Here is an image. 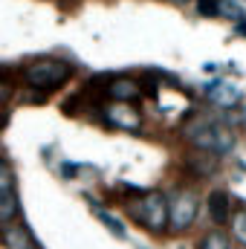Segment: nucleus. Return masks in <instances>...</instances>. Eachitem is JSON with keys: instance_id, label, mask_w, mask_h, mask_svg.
<instances>
[{"instance_id": "obj_1", "label": "nucleus", "mask_w": 246, "mask_h": 249, "mask_svg": "<svg viewBox=\"0 0 246 249\" xmlns=\"http://www.w3.org/2000/svg\"><path fill=\"white\" fill-rule=\"evenodd\" d=\"M183 139L191 148H203V151H211L217 157L232 154L238 145L235 127L223 116H214L211 110L209 113H188V119L183 122Z\"/></svg>"}, {"instance_id": "obj_2", "label": "nucleus", "mask_w": 246, "mask_h": 249, "mask_svg": "<svg viewBox=\"0 0 246 249\" xmlns=\"http://www.w3.org/2000/svg\"><path fill=\"white\" fill-rule=\"evenodd\" d=\"M75 75V67L64 58H53V55H41L35 61H29L20 70V78L26 87L38 90L41 96H50L55 93L58 87H64L70 78Z\"/></svg>"}, {"instance_id": "obj_3", "label": "nucleus", "mask_w": 246, "mask_h": 249, "mask_svg": "<svg viewBox=\"0 0 246 249\" xmlns=\"http://www.w3.org/2000/svg\"><path fill=\"white\" fill-rule=\"evenodd\" d=\"M127 212H130V220L148 229L151 235L168 232V194L162 188L139 191L136 200L127 203Z\"/></svg>"}, {"instance_id": "obj_4", "label": "nucleus", "mask_w": 246, "mask_h": 249, "mask_svg": "<svg viewBox=\"0 0 246 249\" xmlns=\"http://www.w3.org/2000/svg\"><path fill=\"white\" fill-rule=\"evenodd\" d=\"M200 206H203V200L194 188H177L168 197V232H174V235L188 232L200 214Z\"/></svg>"}, {"instance_id": "obj_5", "label": "nucleus", "mask_w": 246, "mask_h": 249, "mask_svg": "<svg viewBox=\"0 0 246 249\" xmlns=\"http://www.w3.org/2000/svg\"><path fill=\"white\" fill-rule=\"evenodd\" d=\"M183 171L191 180H211L220 171V157L203 148H188L183 154Z\"/></svg>"}, {"instance_id": "obj_6", "label": "nucleus", "mask_w": 246, "mask_h": 249, "mask_svg": "<svg viewBox=\"0 0 246 249\" xmlns=\"http://www.w3.org/2000/svg\"><path fill=\"white\" fill-rule=\"evenodd\" d=\"M102 124L133 133V130H139V124H142V113H139L130 102H110V105L102 107Z\"/></svg>"}, {"instance_id": "obj_7", "label": "nucleus", "mask_w": 246, "mask_h": 249, "mask_svg": "<svg viewBox=\"0 0 246 249\" xmlns=\"http://www.w3.org/2000/svg\"><path fill=\"white\" fill-rule=\"evenodd\" d=\"M139 96H142V81L133 75H124V72H113V78L107 81V90H105L107 102H133Z\"/></svg>"}, {"instance_id": "obj_8", "label": "nucleus", "mask_w": 246, "mask_h": 249, "mask_svg": "<svg viewBox=\"0 0 246 249\" xmlns=\"http://www.w3.org/2000/svg\"><path fill=\"white\" fill-rule=\"evenodd\" d=\"M0 244H3V249H41L35 235L29 232V226L20 223V220H15V223L0 229Z\"/></svg>"}, {"instance_id": "obj_9", "label": "nucleus", "mask_w": 246, "mask_h": 249, "mask_svg": "<svg viewBox=\"0 0 246 249\" xmlns=\"http://www.w3.org/2000/svg\"><path fill=\"white\" fill-rule=\"evenodd\" d=\"M206 99H209L211 105L223 107V110H232V107L241 105V90H238L235 84H229V81L214 78L211 84H206Z\"/></svg>"}, {"instance_id": "obj_10", "label": "nucleus", "mask_w": 246, "mask_h": 249, "mask_svg": "<svg viewBox=\"0 0 246 249\" xmlns=\"http://www.w3.org/2000/svg\"><path fill=\"white\" fill-rule=\"evenodd\" d=\"M206 212H209V220H211L217 229L226 226L229 217H232V197H229V191H223V188L209 191V197H206Z\"/></svg>"}, {"instance_id": "obj_11", "label": "nucleus", "mask_w": 246, "mask_h": 249, "mask_svg": "<svg viewBox=\"0 0 246 249\" xmlns=\"http://www.w3.org/2000/svg\"><path fill=\"white\" fill-rule=\"evenodd\" d=\"M18 217H20V197H18V191L15 188L0 191V229L15 223Z\"/></svg>"}, {"instance_id": "obj_12", "label": "nucleus", "mask_w": 246, "mask_h": 249, "mask_svg": "<svg viewBox=\"0 0 246 249\" xmlns=\"http://www.w3.org/2000/svg\"><path fill=\"white\" fill-rule=\"evenodd\" d=\"M93 214H96V220H99V223H105V226H107V232H110V235H116L119 241H124V238H127L124 223L116 217V214H110L105 206H96V209H93Z\"/></svg>"}, {"instance_id": "obj_13", "label": "nucleus", "mask_w": 246, "mask_h": 249, "mask_svg": "<svg viewBox=\"0 0 246 249\" xmlns=\"http://www.w3.org/2000/svg\"><path fill=\"white\" fill-rule=\"evenodd\" d=\"M229 235L238 247H246V206H238L229 217Z\"/></svg>"}, {"instance_id": "obj_14", "label": "nucleus", "mask_w": 246, "mask_h": 249, "mask_svg": "<svg viewBox=\"0 0 246 249\" xmlns=\"http://www.w3.org/2000/svg\"><path fill=\"white\" fill-rule=\"evenodd\" d=\"M197 249H232V241H229V235L223 232V229H209L200 241H197Z\"/></svg>"}, {"instance_id": "obj_15", "label": "nucleus", "mask_w": 246, "mask_h": 249, "mask_svg": "<svg viewBox=\"0 0 246 249\" xmlns=\"http://www.w3.org/2000/svg\"><path fill=\"white\" fill-rule=\"evenodd\" d=\"M220 18H229V20H244L246 18V12L235 3V0H220Z\"/></svg>"}, {"instance_id": "obj_16", "label": "nucleus", "mask_w": 246, "mask_h": 249, "mask_svg": "<svg viewBox=\"0 0 246 249\" xmlns=\"http://www.w3.org/2000/svg\"><path fill=\"white\" fill-rule=\"evenodd\" d=\"M6 188H15V171H12L9 160L0 157V191H6Z\"/></svg>"}, {"instance_id": "obj_17", "label": "nucleus", "mask_w": 246, "mask_h": 249, "mask_svg": "<svg viewBox=\"0 0 246 249\" xmlns=\"http://www.w3.org/2000/svg\"><path fill=\"white\" fill-rule=\"evenodd\" d=\"M197 12L203 18H220V0H197Z\"/></svg>"}, {"instance_id": "obj_18", "label": "nucleus", "mask_w": 246, "mask_h": 249, "mask_svg": "<svg viewBox=\"0 0 246 249\" xmlns=\"http://www.w3.org/2000/svg\"><path fill=\"white\" fill-rule=\"evenodd\" d=\"M12 96H15V87H12V81H9L6 75H0V105H6Z\"/></svg>"}, {"instance_id": "obj_19", "label": "nucleus", "mask_w": 246, "mask_h": 249, "mask_svg": "<svg viewBox=\"0 0 246 249\" xmlns=\"http://www.w3.org/2000/svg\"><path fill=\"white\" fill-rule=\"evenodd\" d=\"M235 32H238V35H244V38H246V18H244V20H238V23H235Z\"/></svg>"}, {"instance_id": "obj_20", "label": "nucleus", "mask_w": 246, "mask_h": 249, "mask_svg": "<svg viewBox=\"0 0 246 249\" xmlns=\"http://www.w3.org/2000/svg\"><path fill=\"white\" fill-rule=\"evenodd\" d=\"M203 72L209 75V72H217V64H203Z\"/></svg>"}, {"instance_id": "obj_21", "label": "nucleus", "mask_w": 246, "mask_h": 249, "mask_svg": "<svg viewBox=\"0 0 246 249\" xmlns=\"http://www.w3.org/2000/svg\"><path fill=\"white\" fill-rule=\"evenodd\" d=\"M241 124L246 127V107H241Z\"/></svg>"}, {"instance_id": "obj_22", "label": "nucleus", "mask_w": 246, "mask_h": 249, "mask_svg": "<svg viewBox=\"0 0 246 249\" xmlns=\"http://www.w3.org/2000/svg\"><path fill=\"white\" fill-rule=\"evenodd\" d=\"M174 3H188V0H174Z\"/></svg>"}, {"instance_id": "obj_23", "label": "nucleus", "mask_w": 246, "mask_h": 249, "mask_svg": "<svg viewBox=\"0 0 246 249\" xmlns=\"http://www.w3.org/2000/svg\"><path fill=\"white\" fill-rule=\"evenodd\" d=\"M238 249H246V247H238Z\"/></svg>"}, {"instance_id": "obj_24", "label": "nucleus", "mask_w": 246, "mask_h": 249, "mask_svg": "<svg viewBox=\"0 0 246 249\" xmlns=\"http://www.w3.org/2000/svg\"><path fill=\"white\" fill-rule=\"evenodd\" d=\"M0 124H3V119H0Z\"/></svg>"}, {"instance_id": "obj_25", "label": "nucleus", "mask_w": 246, "mask_h": 249, "mask_svg": "<svg viewBox=\"0 0 246 249\" xmlns=\"http://www.w3.org/2000/svg\"><path fill=\"white\" fill-rule=\"evenodd\" d=\"M139 249H145V247H139Z\"/></svg>"}, {"instance_id": "obj_26", "label": "nucleus", "mask_w": 246, "mask_h": 249, "mask_svg": "<svg viewBox=\"0 0 246 249\" xmlns=\"http://www.w3.org/2000/svg\"><path fill=\"white\" fill-rule=\"evenodd\" d=\"M244 3H246V0H244Z\"/></svg>"}]
</instances>
